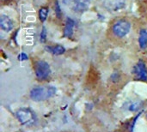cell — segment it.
<instances>
[{
    "label": "cell",
    "instance_id": "obj_14",
    "mask_svg": "<svg viewBox=\"0 0 147 132\" xmlns=\"http://www.w3.org/2000/svg\"><path fill=\"white\" fill-rule=\"evenodd\" d=\"M18 58H19V60H21V61H24V60H27V59H28V56H27L24 52H22V53L19 55Z\"/></svg>",
    "mask_w": 147,
    "mask_h": 132
},
{
    "label": "cell",
    "instance_id": "obj_8",
    "mask_svg": "<svg viewBox=\"0 0 147 132\" xmlns=\"http://www.w3.org/2000/svg\"><path fill=\"white\" fill-rule=\"evenodd\" d=\"M75 22L72 19L67 18L65 21V26L64 29V36L67 38H71L73 34V29H74Z\"/></svg>",
    "mask_w": 147,
    "mask_h": 132
},
{
    "label": "cell",
    "instance_id": "obj_1",
    "mask_svg": "<svg viewBox=\"0 0 147 132\" xmlns=\"http://www.w3.org/2000/svg\"><path fill=\"white\" fill-rule=\"evenodd\" d=\"M55 93L56 88L53 86H40L31 90L30 97L35 101H41L52 98Z\"/></svg>",
    "mask_w": 147,
    "mask_h": 132
},
{
    "label": "cell",
    "instance_id": "obj_10",
    "mask_svg": "<svg viewBox=\"0 0 147 132\" xmlns=\"http://www.w3.org/2000/svg\"><path fill=\"white\" fill-rule=\"evenodd\" d=\"M47 50L50 51L54 55H61V54L65 53V48L63 46H60V45L55 46L53 47H48Z\"/></svg>",
    "mask_w": 147,
    "mask_h": 132
},
{
    "label": "cell",
    "instance_id": "obj_13",
    "mask_svg": "<svg viewBox=\"0 0 147 132\" xmlns=\"http://www.w3.org/2000/svg\"><path fill=\"white\" fill-rule=\"evenodd\" d=\"M46 40H47V30H46V28L43 27L42 31H41V33H40V42L44 43V42H46Z\"/></svg>",
    "mask_w": 147,
    "mask_h": 132
},
{
    "label": "cell",
    "instance_id": "obj_2",
    "mask_svg": "<svg viewBox=\"0 0 147 132\" xmlns=\"http://www.w3.org/2000/svg\"><path fill=\"white\" fill-rule=\"evenodd\" d=\"M16 116L20 123L24 125H32L35 122V115L28 108L19 109L16 113Z\"/></svg>",
    "mask_w": 147,
    "mask_h": 132
},
{
    "label": "cell",
    "instance_id": "obj_11",
    "mask_svg": "<svg viewBox=\"0 0 147 132\" xmlns=\"http://www.w3.org/2000/svg\"><path fill=\"white\" fill-rule=\"evenodd\" d=\"M47 15H48V8L41 7L39 10V18H40V21L44 22L47 18Z\"/></svg>",
    "mask_w": 147,
    "mask_h": 132
},
{
    "label": "cell",
    "instance_id": "obj_12",
    "mask_svg": "<svg viewBox=\"0 0 147 132\" xmlns=\"http://www.w3.org/2000/svg\"><path fill=\"white\" fill-rule=\"evenodd\" d=\"M54 9H55V14H56L57 17H58L59 19H60V18H61V16H62V11H61L60 6H59V2H58V1H56V2H55Z\"/></svg>",
    "mask_w": 147,
    "mask_h": 132
},
{
    "label": "cell",
    "instance_id": "obj_9",
    "mask_svg": "<svg viewBox=\"0 0 147 132\" xmlns=\"http://www.w3.org/2000/svg\"><path fill=\"white\" fill-rule=\"evenodd\" d=\"M139 44L141 49H146L147 47V31L145 29H142L140 32Z\"/></svg>",
    "mask_w": 147,
    "mask_h": 132
},
{
    "label": "cell",
    "instance_id": "obj_3",
    "mask_svg": "<svg viewBox=\"0 0 147 132\" xmlns=\"http://www.w3.org/2000/svg\"><path fill=\"white\" fill-rule=\"evenodd\" d=\"M34 71L35 76L39 80H45L50 76L51 69L47 62L40 60L37 61L34 64Z\"/></svg>",
    "mask_w": 147,
    "mask_h": 132
},
{
    "label": "cell",
    "instance_id": "obj_5",
    "mask_svg": "<svg viewBox=\"0 0 147 132\" xmlns=\"http://www.w3.org/2000/svg\"><path fill=\"white\" fill-rule=\"evenodd\" d=\"M64 3L74 11L81 12L87 9L90 6V0H63Z\"/></svg>",
    "mask_w": 147,
    "mask_h": 132
},
{
    "label": "cell",
    "instance_id": "obj_7",
    "mask_svg": "<svg viewBox=\"0 0 147 132\" xmlns=\"http://www.w3.org/2000/svg\"><path fill=\"white\" fill-rule=\"evenodd\" d=\"M14 27V23L12 21V20L7 16V15H1L0 17V27L1 29H3L5 32H9L10 30H12Z\"/></svg>",
    "mask_w": 147,
    "mask_h": 132
},
{
    "label": "cell",
    "instance_id": "obj_4",
    "mask_svg": "<svg viewBox=\"0 0 147 132\" xmlns=\"http://www.w3.org/2000/svg\"><path fill=\"white\" fill-rule=\"evenodd\" d=\"M131 29V24L126 20H119L113 26V32L115 36L122 38L126 36Z\"/></svg>",
    "mask_w": 147,
    "mask_h": 132
},
{
    "label": "cell",
    "instance_id": "obj_6",
    "mask_svg": "<svg viewBox=\"0 0 147 132\" xmlns=\"http://www.w3.org/2000/svg\"><path fill=\"white\" fill-rule=\"evenodd\" d=\"M134 74L135 78L140 81H146L147 82V69L146 64L140 60L134 68Z\"/></svg>",
    "mask_w": 147,
    "mask_h": 132
}]
</instances>
